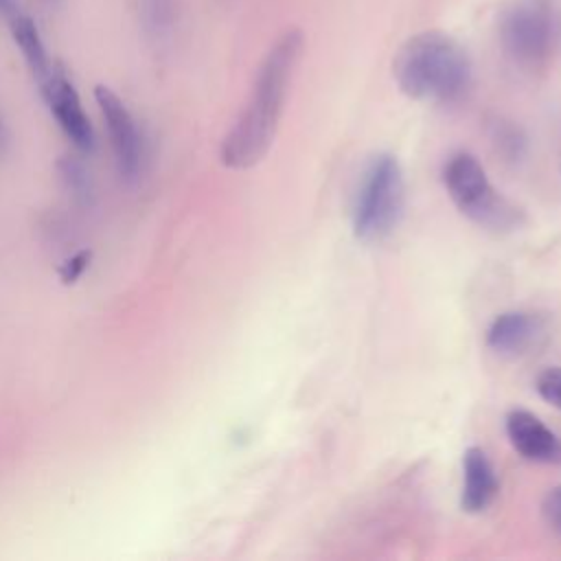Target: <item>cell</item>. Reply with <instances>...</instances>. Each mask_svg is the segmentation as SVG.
<instances>
[{
  "label": "cell",
  "instance_id": "cell-1",
  "mask_svg": "<svg viewBox=\"0 0 561 561\" xmlns=\"http://www.w3.org/2000/svg\"><path fill=\"white\" fill-rule=\"evenodd\" d=\"M302 46V31L287 28L267 48L254 75L250 96L221 142L219 158L228 169H250L270 151Z\"/></svg>",
  "mask_w": 561,
  "mask_h": 561
},
{
  "label": "cell",
  "instance_id": "cell-2",
  "mask_svg": "<svg viewBox=\"0 0 561 561\" xmlns=\"http://www.w3.org/2000/svg\"><path fill=\"white\" fill-rule=\"evenodd\" d=\"M392 75L399 90L410 99L454 103L467 94L473 66L456 37L443 31H421L397 50Z\"/></svg>",
  "mask_w": 561,
  "mask_h": 561
},
{
  "label": "cell",
  "instance_id": "cell-3",
  "mask_svg": "<svg viewBox=\"0 0 561 561\" xmlns=\"http://www.w3.org/2000/svg\"><path fill=\"white\" fill-rule=\"evenodd\" d=\"M403 204L405 182L397 158L390 153L370 158L353 202L355 237L366 243L388 237L403 215Z\"/></svg>",
  "mask_w": 561,
  "mask_h": 561
},
{
  "label": "cell",
  "instance_id": "cell-4",
  "mask_svg": "<svg viewBox=\"0 0 561 561\" xmlns=\"http://www.w3.org/2000/svg\"><path fill=\"white\" fill-rule=\"evenodd\" d=\"M561 42V15L550 0H515L500 20L504 55L522 70L543 68Z\"/></svg>",
  "mask_w": 561,
  "mask_h": 561
},
{
  "label": "cell",
  "instance_id": "cell-5",
  "mask_svg": "<svg viewBox=\"0 0 561 561\" xmlns=\"http://www.w3.org/2000/svg\"><path fill=\"white\" fill-rule=\"evenodd\" d=\"M443 182L456 208L476 224L511 228L519 221V210L493 188L486 171L471 153H454L445 162Z\"/></svg>",
  "mask_w": 561,
  "mask_h": 561
},
{
  "label": "cell",
  "instance_id": "cell-6",
  "mask_svg": "<svg viewBox=\"0 0 561 561\" xmlns=\"http://www.w3.org/2000/svg\"><path fill=\"white\" fill-rule=\"evenodd\" d=\"M94 101L107 129L112 156L123 180L131 182L140 175L145 162V140L134 114L123 99L107 85L94 88Z\"/></svg>",
  "mask_w": 561,
  "mask_h": 561
},
{
  "label": "cell",
  "instance_id": "cell-7",
  "mask_svg": "<svg viewBox=\"0 0 561 561\" xmlns=\"http://www.w3.org/2000/svg\"><path fill=\"white\" fill-rule=\"evenodd\" d=\"M39 92L57 121L59 129L66 134V138L83 153L94 149V127L83 110V103L79 99L77 88L66 77L61 68L55 66L50 77L39 85Z\"/></svg>",
  "mask_w": 561,
  "mask_h": 561
},
{
  "label": "cell",
  "instance_id": "cell-8",
  "mask_svg": "<svg viewBox=\"0 0 561 561\" xmlns=\"http://www.w3.org/2000/svg\"><path fill=\"white\" fill-rule=\"evenodd\" d=\"M546 318L533 311H504L486 329V346L504 357L528 353L546 335Z\"/></svg>",
  "mask_w": 561,
  "mask_h": 561
},
{
  "label": "cell",
  "instance_id": "cell-9",
  "mask_svg": "<svg viewBox=\"0 0 561 561\" xmlns=\"http://www.w3.org/2000/svg\"><path fill=\"white\" fill-rule=\"evenodd\" d=\"M513 449L533 462H561V438L528 410H511L504 419Z\"/></svg>",
  "mask_w": 561,
  "mask_h": 561
},
{
  "label": "cell",
  "instance_id": "cell-10",
  "mask_svg": "<svg viewBox=\"0 0 561 561\" xmlns=\"http://www.w3.org/2000/svg\"><path fill=\"white\" fill-rule=\"evenodd\" d=\"M497 476L489 456L480 447H467L462 454V493L460 504L467 513L486 511L497 495Z\"/></svg>",
  "mask_w": 561,
  "mask_h": 561
},
{
  "label": "cell",
  "instance_id": "cell-11",
  "mask_svg": "<svg viewBox=\"0 0 561 561\" xmlns=\"http://www.w3.org/2000/svg\"><path fill=\"white\" fill-rule=\"evenodd\" d=\"M9 22V28H11V37L15 42V46L20 48L33 79L37 81V85H42L50 72L55 70V64L50 61L48 53H46V46H44V39L39 35V28L37 24L26 15V13H15Z\"/></svg>",
  "mask_w": 561,
  "mask_h": 561
},
{
  "label": "cell",
  "instance_id": "cell-12",
  "mask_svg": "<svg viewBox=\"0 0 561 561\" xmlns=\"http://www.w3.org/2000/svg\"><path fill=\"white\" fill-rule=\"evenodd\" d=\"M140 20L151 42H162L173 26V0H138Z\"/></svg>",
  "mask_w": 561,
  "mask_h": 561
},
{
  "label": "cell",
  "instance_id": "cell-13",
  "mask_svg": "<svg viewBox=\"0 0 561 561\" xmlns=\"http://www.w3.org/2000/svg\"><path fill=\"white\" fill-rule=\"evenodd\" d=\"M59 173L61 180L66 182L68 191L77 197V199H88L92 193V184H90V173L85 171V167L77 160V158H64L59 162Z\"/></svg>",
  "mask_w": 561,
  "mask_h": 561
},
{
  "label": "cell",
  "instance_id": "cell-14",
  "mask_svg": "<svg viewBox=\"0 0 561 561\" xmlns=\"http://www.w3.org/2000/svg\"><path fill=\"white\" fill-rule=\"evenodd\" d=\"M535 388L546 403L561 410V366H552V368H546L543 373H539Z\"/></svg>",
  "mask_w": 561,
  "mask_h": 561
},
{
  "label": "cell",
  "instance_id": "cell-15",
  "mask_svg": "<svg viewBox=\"0 0 561 561\" xmlns=\"http://www.w3.org/2000/svg\"><path fill=\"white\" fill-rule=\"evenodd\" d=\"M541 513L546 524L561 537V484L550 489V493L543 497Z\"/></svg>",
  "mask_w": 561,
  "mask_h": 561
},
{
  "label": "cell",
  "instance_id": "cell-16",
  "mask_svg": "<svg viewBox=\"0 0 561 561\" xmlns=\"http://www.w3.org/2000/svg\"><path fill=\"white\" fill-rule=\"evenodd\" d=\"M90 256H92V254H90L88 250H81V252H77L72 259H68V261L64 263L61 272H59L61 280H64V283H75V280L88 270Z\"/></svg>",
  "mask_w": 561,
  "mask_h": 561
},
{
  "label": "cell",
  "instance_id": "cell-17",
  "mask_svg": "<svg viewBox=\"0 0 561 561\" xmlns=\"http://www.w3.org/2000/svg\"><path fill=\"white\" fill-rule=\"evenodd\" d=\"M15 13H20V4L15 0H0V18L11 20Z\"/></svg>",
  "mask_w": 561,
  "mask_h": 561
},
{
  "label": "cell",
  "instance_id": "cell-18",
  "mask_svg": "<svg viewBox=\"0 0 561 561\" xmlns=\"http://www.w3.org/2000/svg\"><path fill=\"white\" fill-rule=\"evenodd\" d=\"M4 140H7V134H4V123H2V116H0V151L4 147Z\"/></svg>",
  "mask_w": 561,
  "mask_h": 561
},
{
  "label": "cell",
  "instance_id": "cell-19",
  "mask_svg": "<svg viewBox=\"0 0 561 561\" xmlns=\"http://www.w3.org/2000/svg\"><path fill=\"white\" fill-rule=\"evenodd\" d=\"M46 2H50V4H57V2H59V0H46Z\"/></svg>",
  "mask_w": 561,
  "mask_h": 561
}]
</instances>
